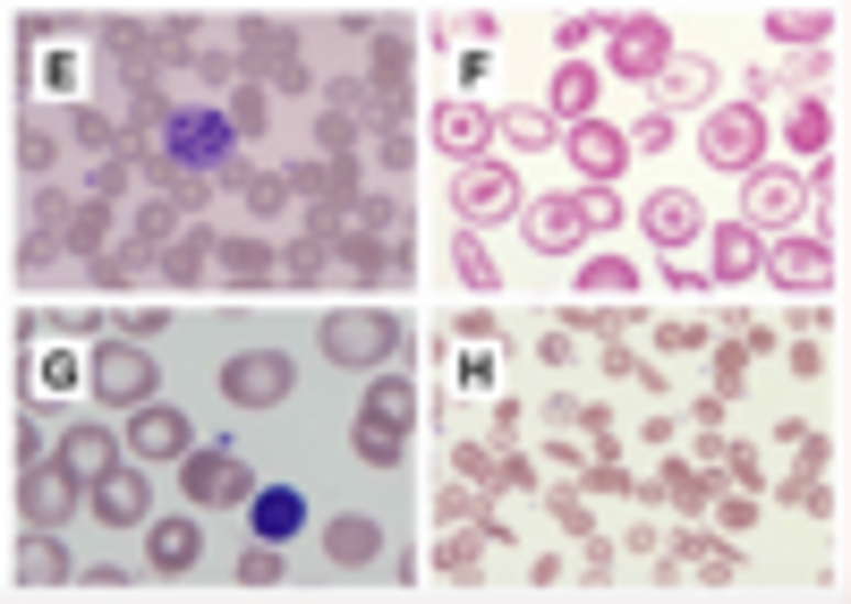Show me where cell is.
I'll list each match as a JSON object with an SVG mask.
<instances>
[{"label": "cell", "instance_id": "1", "mask_svg": "<svg viewBox=\"0 0 851 604\" xmlns=\"http://www.w3.org/2000/svg\"><path fill=\"white\" fill-rule=\"evenodd\" d=\"M605 222H622L605 188H588V196H545V205L528 213V248H537V255H562V248H579V230H605Z\"/></svg>", "mask_w": 851, "mask_h": 604}, {"label": "cell", "instance_id": "2", "mask_svg": "<svg viewBox=\"0 0 851 604\" xmlns=\"http://www.w3.org/2000/svg\"><path fill=\"white\" fill-rule=\"evenodd\" d=\"M222 392L230 400H247V409H273V400H290V358L281 350H247L222 366Z\"/></svg>", "mask_w": 851, "mask_h": 604}, {"label": "cell", "instance_id": "3", "mask_svg": "<svg viewBox=\"0 0 851 604\" xmlns=\"http://www.w3.org/2000/svg\"><path fill=\"white\" fill-rule=\"evenodd\" d=\"M393 341H400L393 316H324V350L341 358V366H375Z\"/></svg>", "mask_w": 851, "mask_h": 604}, {"label": "cell", "instance_id": "4", "mask_svg": "<svg viewBox=\"0 0 851 604\" xmlns=\"http://www.w3.org/2000/svg\"><path fill=\"white\" fill-rule=\"evenodd\" d=\"M129 451L136 460H188V417L163 409V400H145V409L129 417Z\"/></svg>", "mask_w": 851, "mask_h": 604}, {"label": "cell", "instance_id": "5", "mask_svg": "<svg viewBox=\"0 0 851 604\" xmlns=\"http://www.w3.org/2000/svg\"><path fill=\"white\" fill-rule=\"evenodd\" d=\"M188 503H247V469L230 451H188Z\"/></svg>", "mask_w": 851, "mask_h": 604}, {"label": "cell", "instance_id": "6", "mask_svg": "<svg viewBox=\"0 0 851 604\" xmlns=\"http://www.w3.org/2000/svg\"><path fill=\"white\" fill-rule=\"evenodd\" d=\"M452 205L468 213V222H502V213L520 205V188H511V171H460Z\"/></svg>", "mask_w": 851, "mask_h": 604}, {"label": "cell", "instance_id": "7", "mask_svg": "<svg viewBox=\"0 0 851 604\" xmlns=\"http://www.w3.org/2000/svg\"><path fill=\"white\" fill-rule=\"evenodd\" d=\"M95 383L111 392V400H145V392H154V358H145V350H102L95 358Z\"/></svg>", "mask_w": 851, "mask_h": 604}, {"label": "cell", "instance_id": "8", "mask_svg": "<svg viewBox=\"0 0 851 604\" xmlns=\"http://www.w3.org/2000/svg\"><path fill=\"white\" fill-rule=\"evenodd\" d=\"M170 145H179V162H222L230 128L213 120V111H179V120H170Z\"/></svg>", "mask_w": 851, "mask_h": 604}, {"label": "cell", "instance_id": "9", "mask_svg": "<svg viewBox=\"0 0 851 604\" xmlns=\"http://www.w3.org/2000/svg\"><path fill=\"white\" fill-rule=\"evenodd\" d=\"M324 553L341 562V571H366V562L384 553V528H375V519H332V528H324Z\"/></svg>", "mask_w": 851, "mask_h": 604}, {"label": "cell", "instance_id": "10", "mask_svg": "<svg viewBox=\"0 0 851 604\" xmlns=\"http://www.w3.org/2000/svg\"><path fill=\"white\" fill-rule=\"evenodd\" d=\"M18 494H26V510H34V519H43V528H52V519H68V510H77V485H68V469H34V477L18 485Z\"/></svg>", "mask_w": 851, "mask_h": 604}, {"label": "cell", "instance_id": "11", "mask_svg": "<svg viewBox=\"0 0 851 604\" xmlns=\"http://www.w3.org/2000/svg\"><path fill=\"white\" fill-rule=\"evenodd\" d=\"M800 213V188L792 179H750V230H784Z\"/></svg>", "mask_w": 851, "mask_h": 604}, {"label": "cell", "instance_id": "12", "mask_svg": "<svg viewBox=\"0 0 851 604\" xmlns=\"http://www.w3.org/2000/svg\"><path fill=\"white\" fill-rule=\"evenodd\" d=\"M60 469H68V477H86V485H95V477H111V435L77 426V435L60 443Z\"/></svg>", "mask_w": 851, "mask_h": 604}, {"label": "cell", "instance_id": "13", "mask_svg": "<svg viewBox=\"0 0 851 604\" xmlns=\"http://www.w3.org/2000/svg\"><path fill=\"white\" fill-rule=\"evenodd\" d=\"M707 154H716L723 171H741V162L758 154V120H750V111H723V120H716V136H707Z\"/></svg>", "mask_w": 851, "mask_h": 604}, {"label": "cell", "instance_id": "14", "mask_svg": "<svg viewBox=\"0 0 851 604\" xmlns=\"http://www.w3.org/2000/svg\"><path fill=\"white\" fill-rule=\"evenodd\" d=\"M95 510L129 528V519H145V485H136L129 469H111V477H95Z\"/></svg>", "mask_w": 851, "mask_h": 604}, {"label": "cell", "instance_id": "15", "mask_svg": "<svg viewBox=\"0 0 851 604\" xmlns=\"http://www.w3.org/2000/svg\"><path fill=\"white\" fill-rule=\"evenodd\" d=\"M648 230H655V239H664V248H682L689 230H698V205H689L682 188H664V196H655V205H648Z\"/></svg>", "mask_w": 851, "mask_h": 604}, {"label": "cell", "instance_id": "16", "mask_svg": "<svg viewBox=\"0 0 851 604\" xmlns=\"http://www.w3.org/2000/svg\"><path fill=\"white\" fill-rule=\"evenodd\" d=\"M298 528H307L298 485H290V494H256V537H298Z\"/></svg>", "mask_w": 851, "mask_h": 604}, {"label": "cell", "instance_id": "17", "mask_svg": "<svg viewBox=\"0 0 851 604\" xmlns=\"http://www.w3.org/2000/svg\"><path fill=\"white\" fill-rule=\"evenodd\" d=\"M18 579H26V587H52V579H68V553L52 537H26L18 545Z\"/></svg>", "mask_w": 851, "mask_h": 604}, {"label": "cell", "instance_id": "18", "mask_svg": "<svg viewBox=\"0 0 851 604\" xmlns=\"http://www.w3.org/2000/svg\"><path fill=\"white\" fill-rule=\"evenodd\" d=\"M145 553H154V571H188V562H197V528H188V519H163Z\"/></svg>", "mask_w": 851, "mask_h": 604}, {"label": "cell", "instance_id": "19", "mask_svg": "<svg viewBox=\"0 0 851 604\" xmlns=\"http://www.w3.org/2000/svg\"><path fill=\"white\" fill-rule=\"evenodd\" d=\"M775 273H784L792 289H826V273H835V264H826L818 248H784V255H775Z\"/></svg>", "mask_w": 851, "mask_h": 604}, {"label": "cell", "instance_id": "20", "mask_svg": "<svg viewBox=\"0 0 851 604\" xmlns=\"http://www.w3.org/2000/svg\"><path fill=\"white\" fill-rule=\"evenodd\" d=\"M434 136H443L452 154H477V145H486V120H477V111H443V120H434Z\"/></svg>", "mask_w": 851, "mask_h": 604}, {"label": "cell", "instance_id": "21", "mask_svg": "<svg viewBox=\"0 0 851 604\" xmlns=\"http://www.w3.org/2000/svg\"><path fill=\"white\" fill-rule=\"evenodd\" d=\"M409 409H418V392H409V383H375V400H366V417H384V426H409Z\"/></svg>", "mask_w": 851, "mask_h": 604}, {"label": "cell", "instance_id": "22", "mask_svg": "<svg viewBox=\"0 0 851 604\" xmlns=\"http://www.w3.org/2000/svg\"><path fill=\"white\" fill-rule=\"evenodd\" d=\"M43 86H52V95H77V86H86L77 52H43Z\"/></svg>", "mask_w": 851, "mask_h": 604}, {"label": "cell", "instance_id": "23", "mask_svg": "<svg viewBox=\"0 0 851 604\" xmlns=\"http://www.w3.org/2000/svg\"><path fill=\"white\" fill-rule=\"evenodd\" d=\"M707 86H716V68L698 61V68H673V77H664V95L673 102H707Z\"/></svg>", "mask_w": 851, "mask_h": 604}, {"label": "cell", "instance_id": "24", "mask_svg": "<svg viewBox=\"0 0 851 604\" xmlns=\"http://www.w3.org/2000/svg\"><path fill=\"white\" fill-rule=\"evenodd\" d=\"M52 154H60L52 128H18V162H26V171H52Z\"/></svg>", "mask_w": 851, "mask_h": 604}, {"label": "cell", "instance_id": "25", "mask_svg": "<svg viewBox=\"0 0 851 604\" xmlns=\"http://www.w3.org/2000/svg\"><path fill=\"white\" fill-rule=\"evenodd\" d=\"M502 136H511V145H545L554 120H545V111H502Z\"/></svg>", "mask_w": 851, "mask_h": 604}, {"label": "cell", "instance_id": "26", "mask_svg": "<svg viewBox=\"0 0 851 604\" xmlns=\"http://www.w3.org/2000/svg\"><path fill=\"white\" fill-rule=\"evenodd\" d=\"M579 162H588L596 179H605V171H614V162H622V145H614V136H605V128H579Z\"/></svg>", "mask_w": 851, "mask_h": 604}, {"label": "cell", "instance_id": "27", "mask_svg": "<svg viewBox=\"0 0 851 604\" xmlns=\"http://www.w3.org/2000/svg\"><path fill=\"white\" fill-rule=\"evenodd\" d=\"M358 230H366V239H400V205L366 196V205H358Z\"/></svg>", "mask_w": 851, "mask_h": 604}, {"label": "cell", "instance_id": "28", "mask_svg": "<svg viewBox=\"0 0 851 604\" xmlns=\"http://www.w3.org/2000/svg\"><path fill=\"white\" fill-rule=\"evenodd\" d=\"M358 451L375 460V469H384V460H400V426H384V417H375V426H358Z\"/></svg>", "mask_w": 851, "mask_h": 604}, {"label": "cell", "instance_id": "29", "mask_svg": "<svg viewBox=\"0 0 851 604\" xmlns=\"http://www.w3.org/2000/svg\"><path fill=\"white\" fill-rule=\"evenodd\" d=\"M239 579H247V587H273V579H281V553H273V537H264L256 553L239 562Z\"/></svg>", "mask_w": 851, "mask_h": 604}, {"label": "cell", "instance_id": "30", "mask_svg": "<svg viewBox=\"0 0 851 604\" xmlns=\"http://www.w3.org/2000/svg\"><path fill=\"white\" fill-rule=\"evenodd\" d=\"M222 264H230V273H239L247 289L264 282V248H247V239H230V248H222Z\"/></svg>", "mask_w": 851, "mask_h": 604}, {"label": "cell", "instance_id": "31", "mask_svg": "<svg viewBox=\"0 0 851 604\" xmlns=\"http://www.w3.org/2000/svg\"><path fill=\"white\" fill-rule=\"evenodd\" d=\"M614 52H622V68H648V61H664V43H655L648 26H639V34L622 26V43H614Z\"/></svg>", "mask_w": 851, "mask_h": 604}, {"label": "cell", "instance_id": "32", "mask_svg": "<svg viewBox=\"0 0 851 604\" xmlns=\"http://www.w3.org/2000/svg\"><path fill=\"white\" fill-rule=\"evenodd\" d=\"M554 95H562V111H588V102H596V77H588V68H562Z\"/></svg>", "mask_w": 851, "mask_h": 604}, {"label": "cell", "instance_id": "33", "mask_svg": "<svg viewBox=\"0 0 851 604\" xmlns=\"http://www.w3.org/2000/svg\"><path fill=\"white\" fill-rule=\"evenodd\" d=\"M630 282H639V273H630V264H588V289H596V298H622Z\"/></svg>", "mask_w": 851, "mask_h": 604}, {"label": "cell", "instance_id": "34", "mask_svg": "<svg viewBox=\"0 0 851 604\" xmlns=\"http://www.w3.org/2000/svg\"><path fill=\"white\" fill-rule=\"evenodd\" d=\"M34 383H43V392H68V383H77V358H68V350H52L43 366H34Z\"/></svg>", "mask_w": 851, "mask_h": 604}, {"label": "cell", "instance_id": "35", "mask_svg": "<svg viewBox=\"0 0 851 604\" xmlns=\"http://www.w3.org/2000/svg\"><path fill=\"white\" fill-rule=\"evenodd\" d=\"M716 255H723V273H750V264H758V239H750V230H732Z\"/></svg>", "mask_w": 851, "mask_h": 604}, {"label": "cell", "instance_id": "36", "mask_svg": "<svg viewBox=\"0 0 851 604\" xmlns=\"http://www.w3.org/2000/svg\"><path fill=\"white\" fill-rule=\"evenodd\" d=\"M460 273H468V282H477V289H494V264H486V248H477V239H460Z\"/></svg>", "mask_w": 851, "mask_h": 604}, {"label": "cell", "instance_id": "37", "mask_svg": "<svg viewBox=\"0 0 851 604\" xmlns=\"http://www.w3.org/2000/svg\"><path fill=\"white\" fill-rule=\"evenodd\" d=\"M136 239H145V248H154V239H170V205H145V213H136Z\"/></svg>", "mask_w": 851, "mask_h": 604}, {"label": "cell", "instance_id": "38", "mask_svg": "<svg viewBox=\"0 0 851 604\" xmlns=\"http://www.w3.org/2000/svg\"><path fill=\"white\" fill-rule=\"evenodd\" d=\"M68 239H77V248H95V239H102V205H86V213H68Z\"/></svg>", "mask_w": 851, "mask_h": 604}, {"label": "cell", "instance_id": "39", "mask_svg": "<svg viewBox=\"0 0 851 604\" xmlns=\"http://www.w3.org/2000/svg\"><path fill=\"white\" fill-rule=\"evenodd\" d=\"M682 553H689V562H698V571H732V553H723V545H698V537H689Z\"/></svg>", "mask_w": 851, "mask_h": 604}, {"label": "cell", "instance_id": "40", "mask_svg": "<svg viewBox=\"0 0 851 604\" xmlns=\"http://www.w3.org/2000/svg\"><path fill=\"white\" fill-rule=\"evenodd\" d=\"M792 136H800V145L818 154V145H826V111H800V120H792Z\"/></svg>", "mask_w": 851, "mask_h": 604}]
</instances>
